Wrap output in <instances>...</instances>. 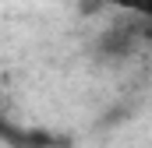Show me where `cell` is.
<instances>
[{
	"label": "cell",
	"instance_id": "obj_1",
	"mask_svg": "<svg viewBox=\"0 0 152 148\" xmlns=\"http://www.w3.org/2000/svg\"><path fill=\"white\" fill-rule=\"evenodd\" d=\"M124 11H134V14H142V18H152V0H117Z\"/></svg>",
	"mask_w": 152,
	"mask_h": 148
}]
</instances>
